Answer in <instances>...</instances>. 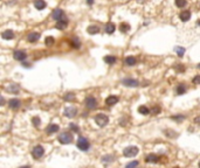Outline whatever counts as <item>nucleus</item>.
<instances>
[{
    "label": "nucleus",
    "mask_w": 200,
    "mask_h": 168,
    "mask_svg": "<svg viewBox=\"0 0 200 168\" xmlns=\"http://www.w3.org/2000/svg\"><path fill=\"white\" fill-rule=\"evenodd\" d=\"M76 145H77V147H79L81 151H88L89 147H90V144H89L88 139L84 138V137H79Z\"/></svg>",
    "instance_id": "obj_1"
},
{
    "label": "nucleus",
    "mask_w": 200,
    "mask_h": 168,
    "mask_svg": "<svg viewBox=\"0 0 200 168\" xmlns=\"http://www.w3.org/2000/svg\"><path fill=\"white\" fill-rule=\"evenodd\" d=\"M123 154L125 155L127 158H133L138 154V147L136 146H129L127 148L123 149Z\"/></svg>",
    "instance_id": "obj_2"
},
{
    "label": "nucleus",
    "mask_w": 200,
    "mask_h": 168,
    "mask_svg": "<svg viewBox=\"0 0 200 168\" xmlns=\"http://www.w3.org/2000/svg\"><path fill=\"white\" fill-rule=\"evenodd\" d=\"M59 141L63 145H68L73 141V135L70 132H63L59 135Z\"/></svg>",
    "instance_id": "obj_3"
},
{
    "label": "nucleus",
    "mask_w": 200,
    "mask_h": 168,
    "mask_svg": "<svg viewBox=\"0 0 200 168\" xmlns=\"http://www.w3.org/2000/svg\"><path fill=\"white\" fill-rule=\"evenodd\" d=\"M95 122H96V124H97L98 126L103 127V126L108 125L109 118H108V116H105V114H103V113H99V114H97L96 117H95Z\"/></svg>",
    "instance_id": "obj_4"
},
{
    "label": "nucleus",
    "mask_w": 200,
    "mask_h": 168,
    "mask_svg": "<svg viewBox=\"0 0 200 168\" xmlns=\"http://www.w3.org/2000/svg\"><path fill=\"white\" fill-rule=\"evenodd\" d=\"M84 104H85V106L88 108L89 110H94V109L97 108V100H96L94 97H90V96H89V97L85 98Z\"/></svg>",
    "instance_id": "obj_5"
},
{
    "label": "nucleus",
    "mask_w": 200,
    "mask_h": 168,
    "mask_svg": "<svg viewBox=\"0 0 200 168\" xmlns=\"http://www.w3.org/2000/svg\"><path fill=\"white\" fill-rule=\"evenodd\" d=\"M43 153H45L43 147L40 146V145H37V146H35V147L33 148V151H32V155H33L35 159H40V158L43 155Z\"/></svg>",
    "instance_id": "obj_6"
},
{
    "label": "nucleus",
    "mask_w": 200,
    "mask_h": 168,
    "mask_svg": "<svg viewBox=\"0 0 200 168\" xmlns=\"http://www.w3.org/2000/svg\"><path fill=\"white\" fill-rule=\"evenodd\" d=\"M63 114L66 116V117H68V118H74L75 116L77 114V110H76V108L68 106V108H66V109H65Z\"/></svg>",
    "instance_id": "obj_7"
},
{
    "label": "nucleus",
    "mask_w": 200,
    "mask_h": 168,
    "mask_svg": "<svg viewBox=\"0 0 200 168\" xmlns=\"http://www.w3.org/2000/svg\"><path fill=\"white\" fill-rule=\"evenodd\" d=\"M122 84L125 86H131V88H136L139 85V82L137 80H131V78H124L122 80Z\"/></svg>",
    "instance_id": "obj_8"
},
{
    "label": "nucleus",
    "mask_w": 200,
    "mask_h": 168,
    "mask_svg": "<svg viewBox=\"0 0 200 168\" xmlns=\"http://www.w3.org/2000/svg\"><path fill=\"white\" fill-rule=\"evenodd\" d=\"M65 17H66V15H65L63 11H62V9H60V8L55 9V11L52 13V18H53L54 20H56V21H60L61 19H63Z\"/></svg>",
    "instance_id": "obj_9"
},
{
    "label": "nucleus",
    "mask_w": 200,
    "mask_h": 168,
    "mask_svg": "<svg viewBox=\"0 0 200 168\" xmlns=\"http://www.w3.org/2000/svg\"><path fill=\"white\" fill-rule=\"evenodd\" d=\"M13 57L17 61H23L25 58L27 57V54L25 53V51H22V50H15L14 54H13Z\"/></svg>",
    "instance_id": "obj_10"
},
{
    "label": "nucleus",
    "mask_w": 200,
    "mask_h": 168,
    "mask_svg": "<svg viewBox=\"0 0 200 168\" xmlns=\"http://www.w3.org/2000/svg\"><path fill=\"white\" fill-rule=\"evenodd\" d=\"M8 105H9V108H11V109L17 110V109H19V108H20V105H21V102H20L19 99H17V98H13V99H11V100L8 102Z\"/></svg>",
    "instance_id": "obj_11"
},
{
    "label": "nucleus",
    "mask_w": 200,
    "mask_h": 168,
    "mask_svg": "<svg viewBox=\"0 0 200 168\" xmlns=\"http://www.w3.org/2000/svg\"><path fill=\"white\" fill-rule=\"evenodd\" d=\"M67 25H68V20L65 17L63 19H61L60 21H56V28L60 29V31H62V29H65L67 27Z\"/></svg>",
    "instance_id": "obj_12"
},
{
    "label": "nucleus",
    "mask_w": 200,
    "mask_h": 168,
    "mask_svg": "<svg viewBox=\"0 0 200 168\" xmlns=\"http://www.w3.org/2000/svg\"><path fill=\"white\" fill-rule=\"evenodd\" d=\"M116 103H118V97H117V96H109V97L105 99V104L109 105V106L115 105Z\"/></svg>",
    "instance_id": "obj_13"
},
{
    "label": "nucleus",
    "mask_w": 200,
    "mask_h": 168,
    "mask_svg": "<svg viewBox=\"0 0 200 168\" xmlns=\"http://www.w3.org/2000/svg\"><path fill=\"white\" fill-rule=\"evenodd\" d=\"M40 39V34L39 33H31V34H28V36H27V40H28V42H31V43H34V42H36L37 40Z\"/></svg>",
    "instance_id": "obj_14"
},
{
    "label": "nucleus",
    "mask_w": 200,
    "mask_h": 168,
    "mask_svg": "<svg viewBox=\"0 0 200 168\" xmlns=\"http://www.w3.org/2000/svg\"><path fill=\"white\" fill-rule=\"evenodd\" d=\"M146 162H151V163H157L159 162V157L156 155V154H149V155L145 158Z\"/></svg>",
    "instance_id": "obj_15"
},
{
    "label": "nucleus",
    "mask_w": 200,
    "mask_h": 168,
    "mask_svg": "<svg viewBox=\"0 0 200 168\" xmlns=\"http://www.w3.org/2000/svg\"><path fill=\"white\" fill-rule=\"evenodd\" d=\"M60 130V127H59V125H56V124H51L48 127H47V130H46V132L48 133V134H53V133H55V132H57Z\"/></svg>",
    "instance_id": "obj_16"
},
{
    "label": "nucleus",
    "mask_w": 200,
    "mask_h": 168,
    "mask_svg": "<svg viewBox=\"0 0 200 168\" xmlns=\"http://www.w3.org/2000/svg\"><path fill=\"white\" fill-rule=\"evenodd\" d=\"M6 90L7 91H9V92H12V94H17L19 90H20V86L18 85V84H14V83H11L7 88H6Z\"/></svg>",
    "instance_id": "obj_17"
},
{
    "label": "nucleus",
    "mask_w": 200,
    "mask_h": 168,
    "mask_svg": "<svg viewBox=\"0 0 200 168\" xmlns=\"http://www.w3.org/2000/svg\"><path fill=\"white\" fill-rule=\"evenodd\" d=\"M179 18H180V20L184 21V22H185V21H189L190 18H191V12H190V11H183V12L180 13Z\"/></svg>",
    "instance_id": "obj_18"
},
{
    "label": "nucleus",
    "mask_w": 200,
    "mask_h": 168,
    "mask_svg": "<svg viewBox=\"0 0 200 168\" xmlns=\"http://www.w3.org/2000/svg\"><path fill=\"white\" fill-rule=\"evenodd\" d=\"M1 36H3L4 40H12V39H14V33L8 29V31H5L1 34Z\"/></svg>",
    "instance_id": "obj_19"
},
{
    "label": "nucleus",
    "mask_w": 200,
    "mask_h": 168,
    "mask_svg": "<svg viewBox=\"0 0 200 168\" xmlns=\"http://www.w3.org/2000/svg\"><path fill=\"white\" fill-rule=\"evenodd\" d=\"M115 29H116V26L112 23V22H108L107 25H105V32L108 33V34H112L115 32Z\"/></svg>",
    "instance_id": "obj_20"
},
{
    "label": "nucleus",
    "mask_w": 200,
    "mask_h": 168,
    "mask_svg": "<svg viewBox=\"0 0 200 168\" xmlns=\"http://www.w3.org/2000/svg\"><path fill=\"white\" fill-rule=\"evenodd\" d=\"M34 6H35L36 9H43L46 7V3L43 1V0H35Z\"/></svg>",
    "instance_id": "obj_21"
},
{
    "label": "nucleus",
    "mask_w": 200,
    "mask_h": 168,
    "mask_svg": "<svg viewBox=\"0 0 200 168\" xmlns=\"http://www.w3.org/2000/svg\"><path fill=\"white\" fill-rule=\"evenodd\" d=\"M136 62H137V60L133 56H128L125 58V64H127V66H135Z\"/></svg>",
    "instance_id": "obj_22"
},
{
    "label": "nucleus",
    "mask_w": 200,
    "mask_h": 168,
    "mask_svg": "<svg viewBox=\"0 0 200 168\" xmlns=\"http://www.w3.org/2000/svg\"><path fill=\"white\" fill-rule=\"evenodd\" d=\"M119 29H121L122 33H127V32L130 29V25L127 23V22H122V23L119 25Z\"/></svg>",
    "instance_id": "obj_23"
},
{
    "label": "nucleus",
    "mask_w": 200,
    "mask_h": 168,
    "mask_svg": "<svg viewBox=\"0 0 200 168\" xmlns=\"http://www.w3.org/2000/svg\"><path fill=\"white\" fill-rule=\"evenodd\" d=\"M87 31H88V33H89V34L94 35V34H97V33L99 32V28L97 27V26H89L88 29H87Z\"/></svg>",
    "instance_id": "obj_24"
},
{
    "label": "nucleus",
    "mask_w": 200,
    "mask_h": 168,
    "mask_svg": "<svg viewBox=\"0 0 200 168\" xmlns=\"http://www.w3.org/2000/svg\"><path fill=\"white\" fill-rule=\"evenodd\" d=\"M104 62L108 63V64H114L116 62V57L115 56H111V55H108L104 57Z\"/></svg>",
    "instance_id": "obj_25"
},
{
    "label": "nucleus",
    "mask_w": 200,
    "mask_h": 168,
    "mask_svg": "<svg viewBox=\"0 0 200 168\" xmlns=\"http://www.w3.org/2000/svg\"><path fill=\"white\" fill-rule=\"evenodd\" d=\"M186 92V86L184 84H179L177 88V94L178 95H184Z\"/></svg>",
    "instance_id": "obj_26"
},
{
    "label": "nucleus",
    "mask_w": 200,
    "mask_h": 168,
    "mask_svg": "<svg viewBox=\"0 0 200 168\" xmlns=\"http://www.w3.org/2000/svg\"><path fill=\"white\" fill-rule=\"evenodd\" d=\"M138 112L145 116V114H149V113H150V112H151V111H150V110H149V109H147L146 106H144V105H142V106H139V108H138Z\"/></svg>",
    "instance_id": "obj_27"
},
{
    "label": "nucleus",
    "mask_w": 200,
    "mask_h": 168,
    "mask_svg": "<svg viewBox=\"0 0 200 168\" xmlns=\"http://www.w3.org/2000/svg\"><path fill=\"white\" fill-rule=\"evenodd\" d=\"M71 44H73V47H74V48H80L81 43H80V40H79V37L74 36V37H73V41H71Z\"/></svg>",
    "instance_id": "obj_28"
},
{
    "label": "nucleus",
    "mask_w": 200,
    "mask_h": 168,
    "mask_svg": "<svg viewBox=\"0 0 200 168\" xmlns=\"http://www.w3.org/2000/svg\"><path fill=\"white\" fill-rule=\"evenodd\" d=\"M45 43H46L48 47H49V46H53V44H54V37H53V36H48V37H46Z\"/></svg>",
    "instance_id": "obj_29"
},
{
    "label": "nucleus",
    "mask_w": 200,
    "mask_h": 168,
    "mask_svg": "<svg viewBox=\"0 0 200 168\" xmlns=\"http://www.w3.org/2000/svg\"><path fill=\"white\" fill-rule=\"evenodd\" d=\"M174 50H176V53H177L178 56H180V57L185 54V48H183V47H176V49H174Z\"/></svg>",
    "instance_id": "obj_30"
},
{
    "label": "nucleus",
    "mask_w": 200,
    "mask_h": 168,
    "mask_svg": "<svg viewBox=\"0 0 200 168\" xmlns=\"http://www.w3.org/2000/svg\"><path fill=\"white\" fill-rule=\"evenodd\" d=\"M114 161V157L112 155H104V157H102V162H112Z\"/></svg>",
    "instance_id": "obj_31"
},
{
    "label": "nucleus",
    "mask_w": 200,
    "mask_h": 168,
    "mask_svg": "<svg viewBox=\"0 0 200 168\" xmlns=\"http://www.w3.org/2000/svg\"><path fill=\"white\" fill-rule=\"evenodd\" d=\"M171 119L172 120H177V122H183L184 119H185V116H183V114H179V116H172L171 117Z\"/></svg>",
    "instance_id": "obj_32"
},
{
    "label": "nucleus",
    "mask_w": 200,
    "mask_h": 168,
    "mask_svg": "<svg viewBox=\"0 0 200 168\" xmlns=\"http://www.w3.org/2000/svg\"><path fill=\"white\" fill-rule=\"evenodd\" d=\"M138 165H139L138 161H131V162H129L125 166V168H137V167H138Z\"/></svg>",
    "instance_id": "obj_33"
},
{
    "label": "nucleus",
    "mask_w": 200,
    "mask_h": 168,
    "mask_svg": "<svg viewBox=\"0 0 200 168\" xmlns=\"http://www.w3.org/2000/svg\"><path fill=\"white\" fill-rule=\"evenodd\" d=\"M186 5V0H176V6L179 7V8H183L185 7Z\"/></svg>",
    "instance_id": "obj_34"
},
{
    "label": "nucleus",
    "mask_w": 200,
    "mask_h": 168,
    "mask_svg": "<svg viewBox=\"0 0 200 168\" xmlns=\"http://www.w3.org/2000/svg\"><path fill=\"white\" fill-rule=\"evenodd\" d=\"M32 122H33V125H34L35 127H39V126H40V123H41V120H40L39 117H34V118L32 119Z\"/></svg>",
    "instance_id": "obj_35"
},
{
    "label": "nucleus",
    "mask_w": 200,
    "mask_h": 168,
    "mask_svg": "<svg viewBox=\"0 0 200 168\" xmlns=\"http://www.w3.org/2000/svg\"><path fill=\"white\" fill-rule=\"evenodd\" d=\"M75 98V94H71V92H69V94H66V96H65V100H73Z\"/></svg>",
    "instance_id": "obj_36"
},
{
    "label": "nucleus",
    "mask_w": 200,
    "mask_h": 168,
    "mask_svg": "<svg viewBox=\"0 0 200 168\" xmlns=\"http://www.w3.org/2000/svg\"><path fill=\"white\" fill-rule=\"evenodd\" d=\"M69 127H70V130H71L73 132H79V131H80L79 126H77V125H75V124H70Z\"/></svg>",
    "instance_id": "obj_37"
},
{
    "label": "nucleus",
    "mask_w": 200,
    "mask_h": 168,
    "mask_svg": "<svg viewBox=\"0 0 200 168\" xmlns=\"http://www.w3.org/2000/svg\"><path fill=\"white\" fill-rule=\"evenodd\" d=\"M150 111H151L152 114H158V113L160 112V108H159V106H153Z\"/></svg>",
    "instance_id": "obj_38"
},
{
    "label": "nucleus",
    "mask_w": 200,
    "mask_h": 168,
    "mask_svg": "<svg viewBox=\"0 0 200 168\" xmlns=\"http://www.w3.org/2000/svg\"><path fill=\"white\" fill-rule=\"evenodd\" d=\"M192 82L194 83V84H200V75H198V76H195L194 78L192 80Z\"/></svg>",
    "instance_id": "obj_39"
},
{
    "label": "nucleus",
    "mask_w": 200,
    "mask_h": 168,
    "mask_svg": "<svg viewBox=\"0 0 200 168\" xmlns=\"http://www.w3.org/2000/svg\"><path fill=\"white\" fill-rule=\"evenodd\" d=\"M176 70H177L178 72H183V71L185 70V68H184V67L181 66V64H179V66H178V67H176Z\"/></svg>",
    "instance_id": "obj_40"
},
{
    "label": "nucleus",
    "mask_w": 200,
    "mask_h": 168,
    "mask_svg": "<svg viewBox=\"0 0 200 168\" xmlns=\"http://www.w3.org/2000/svg\"><path fill=\"white\" fill-rule=\"evenodd\" d=\"M194 123L195 124H200V116H199V117H197V118H194Z\"/></svg>",
    "instance_id": "obj_41"
},
{
    "label": "nucleus",
    "mask_w": 200,
    "mask_h": 168,
    "mask_svg": "<svg viewBox=\"0 0 200 168\" xmlns=\"http://www.w3.org/2000/svg\"><path fill=\"white\" fill-rule=\"evenodd\" d=\"M22 66H23L25 68H29V67H31V64H29V63H23Z\"/></svg>",
    "instance_id": "obj_42"
},
{
    "label": "nucleus",
    "mask_w": 200,
    "mask_h": 168,
    "mask_svg": "<svg viewBox=\"0 0 200 168\" xmlns=\"http://www.w3.org/2000/svg\"><path fill=\"white\" fill-rule=\"evenodd\" d=\"M87 3H88V5H93L94 0H87Z\"/></svg>",
    "instance_id": "obj_43"
},
{
    "label": "nucleus",
    "mask_w": 200,
    "mask_h": 168,
    "mask_svg": "<svg viewBox=\"0 0 200 168\" xmlns=\"http://www.w3.org/2000/svg\"><path fill=\"white\" fill-rule=\"evenodd\" d=\"M5 104V99H4V97L1 98V105H4Z\"/></svg>",
    "instance_id": "obj_44"
},
{
    "label": "nucleus",
    "mask_w": 200,
    "mask_h": 168,
    "mask_svg": "<svg viewBox=\"0 0 200 168\" xmlns=\"http://www.w3.org/2000/svg\"><path fill=\"white\" fill-rule=\"evenodd\" d=\"M20 168H31L29 166H22V167H20Z\"/></svg>",
    "instance_id": "obj_45"
},
{
    "label": "nucleus",
    "mask_w": 200,
    "mask_h": 168,
    "mask_svg": "<svg viewBox=\"0 0 200 168\" xmlns=\"http://www.w3.org/2000/svg\"><path fill=\"white\" fill-rule=\"evenodd\" d=\"M198 26H200V20H199V21H198Z\"/></svg>",
    "instance_id": "obj_46"
},
{
    "label": "nucleus",
    "mask_w": 200,
    "mask_h": 168,
    "mask_svg": "<svg viewBox=\"0 0 200 168\" xmlns=\"http://www.w3.org/2000/svg\"><path fill=\"white\" fill-rule=\"evenodd\" d=\"M198 68H200V63H199V64H198Z\"/></svg>",
    "instance_id": "obj_47"
},
{
    "label": "nucleus",
    "mask_w": 200,
    "mask_h": 168,
    "mask_svg": "<svg viewBox=\"0 0 200 168\" xmlns=\"http://www.w3.org/2000/svg\"><path fill=\"white\" fill-rule=\"evenodd\" d=\"M199 168H200V162H199Z\"/></svg>",
    "instance_id": "obj_48"
},
{
    "label": "nucleus",
    "mask_w": 200,
    "mask_h": 168,
    "mask_svg": "<svg viewBox=\"0 0 200 168\" xmlns=\"http://www.w3.org/2000/svg\"><path fill=\"white\" fill-rule=\"evenodd\" d=\"M174 168H179V167H174Z\"/></svg>",
    "instance_id": "obj_49"
}]
</instances>
